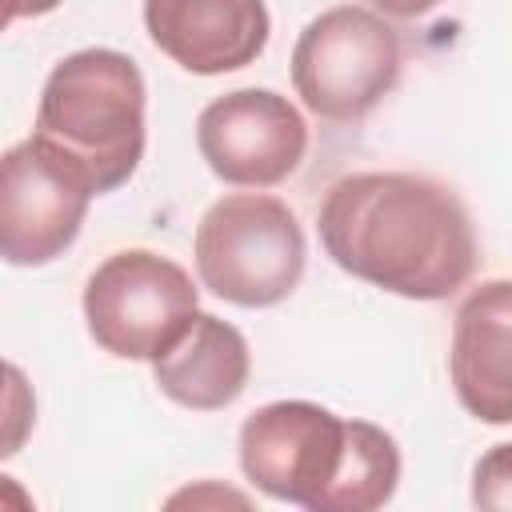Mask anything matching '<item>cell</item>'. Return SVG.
<instances>
[{
	"label": "cell",
	"instance_id": "1",
	"mask_svg": "<svg viewBox=\"0 0 512 512\" xmlns=\"http://www.w3.org/2000/svg\"><path fill=\"white\" fill-rule=\"evenodd\" d=\"M316 228L336 268L404 300L460 292L480 260L464 200L420 172H352L336 180Z\"/></svg>",
	"mask_w": 512,
	"mask_h": 512
},
{
	"label": "cell",
	"instance_id": "2",
	"mask_svg": "<svg viewBox=\"0 0 512 512\" xmlns=\"http://www.w3.org/2000/svg\"><path fill=\"white\" fill-rule=\"evenodd\" d=\"M144 76L116 48H80L64 56L36 104V136L68 152L92 188L116 192L144 160Z\"/></svg>",
	"mask_w": 512,
	"mask_h": 512
},
{
	"label": "cell",
	"instance_id": "3",
	"mask_svg": "<svg viewBox=\"0 0 512 512\" xmlns=\"http://www.w3.org/2000/svg\"><path fill=\"white\" fill-rule=\"evenodd\" d=\"M192 260L212 296L236 308H272L296 292L308 264V240L280 196L232 192L200 216Z\"/></svg>",
	"mask_w": 512,
	"mask_h": 512
},
{
	"label": "cell",
	"instance_id": "4",
	"mask_svg": "<svg viewBox=\"0 0 512 512\" xmlns=\"http://www.w3.org/2000/svg\"><path fill=\"white\" fill-rule=\"evenodd\" d=\"M396 28L368 8L340 4L304 24L292 48V88L320 120H364L400 80Z\"/></svg>",
	"mask_w": 512,
	"mask_h": 512
},
{
	"label": "cell",
	"instance_id": "5",
	"mask_svg": "<svg viewBox=\"0 0 512 512\" xmlns=\"http://www.w3.org/2000/svg\"><path fill=\"white\" fill-rule=\"evenodd\" d=\"M196 312L192 276L148 248L112 252L84 284L88 336L120 360H156Z\"/></svg>",
	"mask_w": 512,
	"mask_h": 512
},
{
	"label": "cell",
	"instance_id": "6",
	"mask_svg": "<svg viewBox=\"0 0 512 512\" xmlns=\"http://www.w3.org/2000/svg\"><path fill=\"white\" fill-rule=\"evenodd\" d=\"M92 196H100L88 172L40 140L36 132L12 144L0 160V252L12 268L52 264L88 216Z\"/></svg>",
	"mask_w": 512,
	"mask_h": 512
},
{
	"label": "cell",
	"instance_id": "7",
	"mask_svg": "<svg viewBox=\"0 0 512 512\" xmlns=\"http://www.w3.org/2000/svg\"><path fill=\"white\" fill-rule=\"evenodd\" d=\"M352 420L312 400H272L240 424V468L272 500L320 512L348 456Z\"/></svg>",
	"mask_w": 512,
	"mask_h": 512
},
{
	"label": "cell",
	"instance_id": "8",
	"mask_svg": "<svg viewBox=\"0 0 512 512\" xmlns=\"http://www.w3.org/2000/svg\"><path fill=\"white\" fill-rule=\"evenodd\" d=\"M196 148L216 180L236 188H272L300 168L308 152V124L288 96L272 88H236L200 112Z\"/></svg>",
	"mask_w": 512,
	"mask_h": 512
},
{
	"label": "cell",
	"instance_id": "9",
	"mask_svg": "<svg viewBox=\"0 0 512 512\" xmlns=\"http://www.w3.org/2000/svg\"><path fill=\"white\" fill-rule=\"evenodd\" d=\"M144 28L184 72L220 76L264 52L272 20L264 0H144Z\"/></svg>",
	"mask_w": 512,
	"mask_h": 512
},
{
	"label": "cell",
	"instance_id": "10",
	"mask_svg": "<svg viewBox=\"0 0 512 512\" xmlns=\"http://www.w3.org/2000/svg\"><path fill=\"white\" fill-rule=\"evenodd\" d=\"M448 372L468 416L512 424V280H484L460 300Z\"/></svg>",
	"mask_w": 512,
	"mask_h": 512
},
{
	"label": "cell",
	"instance_id": "11",
	"mask_svg": "<svg viewBox=\"0 0 512 512\" xmlns=\"http://www.w3.org/2000/svg\"><path fill=\"white\" fill-rule=\"evenodd\" d=\"M252 376V356L248 340L236 324L196 312L184 332L152 360V380L156 388L192 412H220L228 408Z\"/></svg>",
	"mask_w": 512,
	"mask_h": 512
},
{
	"label": "cell",
	"instance_id": "12",
	"mask_svg": "<svg viewBox=\"0 0 512 512\" xmlns=\"http://www.w3.org/2000/svg\"><path fill=\"white\" fill-rule=\"evenodd\" d=\"M396 484H400V448H396V440L384 428L368 424V420H352L344 468H340L336 484L328 488L320 512L384 508L396 496Z\"/></svg>",
	"mask_w": 512,
	"mask_h": 512
},
{
	"label": "cell",
	"instance_id": "13",
	"mask_svg": "<svg viewBox=\"0 0 512 512\" xmlns=\"http://www.w3.org/2000/svg\"><path fill=\"white\" fill-rule=\"evenodd\" d=\"M472 504L512 512V444H492L472 472Z\"/></svg>",
	"mask_w": 512,
	"mask_h": 512
},
{
	"label": "cell",
	"instance_id": "14",
	"mask_svg": "<svg viewBox=\"0 0 512 512\" xmlns=\"http://www.w3.org/2000/svg\"><path fill=\"white\" fill-rule=\"evenodd\" d=\"M380 16H396V20H416V16H424V12H432V8H440L444 0H368Z\"/></svg>",
	"mask_w": 512,
	"mask_h": 512
},
{
	"label": "cell",
	"instance_id": "15",
	"mask_svg": "<svg viewBox=\"0 0 512 512\" xmlns=\"http://www.w3.org/2000/svg\"><path fill=\"white\" fill-rule=\"evenodd\" d=\"M64 0H8V24L12 20H24V16H44L52 8H60Z\"/></svg>",
	"mask_w": 512,
	"mask_h": 512
}]
</instances>
